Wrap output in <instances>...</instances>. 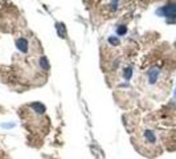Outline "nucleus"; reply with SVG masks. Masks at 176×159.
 Here are the masks:
<instances>
[{"instance_id": "nucleus-1", "label": "nucleus", "mask_w": 176, "mask_h": 159, "mask_svg": "<svg viewBox=\"0 0 176 159\" xmlns=\"http://www.w3.org/2000/svg\"><path fill=\"white\" fill-rule=\"evenodd\" d=\"M157 138L155 135V133L152 130H143V131L139 134V142H138V146H139V150L140 147H147V151L148 153H159V149H157Z\"/></svg>"}, {"instance_id": "nucleus-5", "label": "nucleus", "mask_w": 176, "mask_h": 159, "mask_svg": "<svg viewBox=\"0 0 176 159\" xmlns=\"http://www.w3.org/2000/svg\"><path fill=\"white\" fill-rule=\"evenodd\" d=\"M40 65H41V66H42L45 70L49 69V64H48V60L45 59V57H42V59H41V61H40Z\"/></svg>"}, {"instance_id": "nucleus-7", "label": "nucleus", "mask_w": 176, "mask_h": 159, "mask_svg": "<svg viewBox=\"0 0 176 159\" xmlns=\"http://www.w3.org/2000/svg\"><path fill=\"white\" fill-rule=\"evenodd\" d=\"M118 33H119V35L126 33V27H120V28H118Z\"/></svg>"}, {"instance_id": "nucleus-8", "label": "nucleus", "mask_w": 176, "mask_h": 159, "mask_svg": "<svg viewBox=\"0 0 176 159\" xmlns=\"http://www.w3.org/2000/svg\"><path fill=\"white\" fill-rule=\"evenodd\" d=\"M110 42H111V44H118V39H113V37H110Z\"/></svg>"}, {"instance_id": "nucleus-6", "label": "nucleus", "mask_w": 176, "mask_h": 159, "mask_svg": "<svg viewBox=\"0 0 176 159\" xmlns=\"http://www.w3.org/2000/svg\"><path fill=\"white\" fill-rule=\"evenodd\" d=\"M124 77H126V80H130V77H131V69H127L126 72H124Z\"/></svg>"}, {"instance_id": "nucleus-2", "label": "nucleus", "mask_w": 176, "mask_h": 159, "mask_svg": "<svg viewBox=\"0 0 176 159\" xmlns=\"http://www.w3.org/2000/svg\"><path fill=\"white\" fill-rule=\"evenodd\" d=\"M159 13H162L164 16H176V4L163 7V8L159 11Z\"/></svg>"}, {"instance_id": "nucleus-3", "label": "nucleus", "mask_w": 176, "mask_h": 159, "mask_svg": "<svg viewBox=\"0 0 176 159\" xmlns=\"http://www.w3.org/2000/svg\"><path fill=\"white\" fill-rule=\"evenodd\" d=\"M16 45H17V48H19L21 52H27V50H28V41L25 39H19L16 41Z\"/></svg>"}, {"instance_id": "nucleus-4", "label": "nucleus", "mask_w": 176, "mask_h": 159, "mask_svg": "<svg viewBox=\"0 0 176 159\" xmlns=\"http://www.w3.org/2000/svg\"><path fill=\"white\" fill-rule=\"evenodd\" d=\"M57 31H58V35L60 37H66V31H65V25L64 24H57Z\"/></svg>"}]
</instances>
